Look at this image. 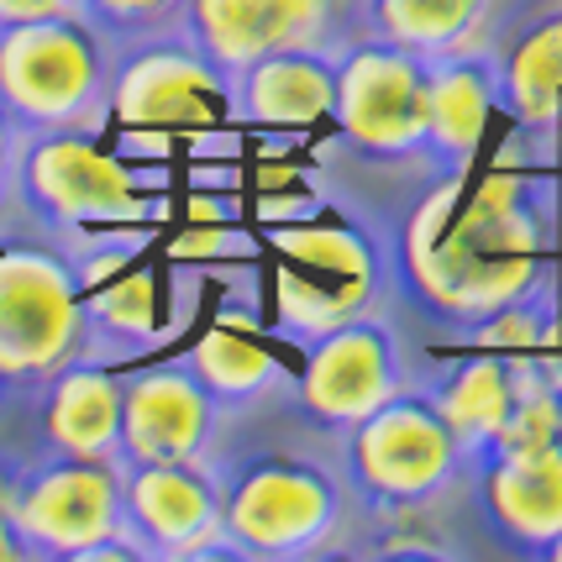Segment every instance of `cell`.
Listing matches in <instances>:
<instances>
[{"label":"cell","mask_w":562,"mask_h":562,"mask_svg":"<svg viewBox=\"0 0 562 562\" xmlns=\"http://www.w3.org/2000/svg\"><path fill=\"white\" fill-rule=\"evenodd\" d=\"M37 16H85V0H0V26Z\"/></svg>","instance_id":"26"},{"label":"cell","mask_w":562,"mask_h":562,"mask_svg":"<svg viewBox=\"0 0 562 562\" xmlns=\"http://www.w3.org/2000/svg\"><path fill=\"white\" fill-rule=\"evenodd\" d=\"M526 358L531 352H499V347H484V358H458L447 363L437 379L416 384L437 416L447 420V431L458 441L468 468H479L490 458L499 426L510 416L515 394H520V379H526Z\"/></svg>","instance_id":"16"},{"label":"cell","mask_w":562,"mask_h":562,"mask_svg":"<svg viewBox=\"0 0 562 562\" xmlns=\"http://www.w3.org/2000/svg\"><path fill=\"white\" fill-rule=\"evenodd\" d=\"M43 437L48 452L116 463L122 447V379L111 368L74 358L43 379Z\"/></svg>","instance_id":"19"},{"label":"cell","mask_w":562,"mask_h":562,"mask_svg":"<svg viewBox=\"0 0 562 562\" xmlns=\"http://www.w3.org/2000/svg\"><path fill=\"white\" fill-rule=\"evenodd\" d=\"M331 122L352 153L384 169L426 164V53L352 37L337 53ZM431 169V164H426Z\"/></svg>","instance_id":"8"},{"label":"cell","mask_w":562,"mask_h":562,"mask_svg":"<svg viewBox=\"0 0 562 562\" xmlns=\"http://www.w3.org/2000/svg\"><path fill=\"white\" fill-rule=\"evenodd\" d=\"M405 384H411V368H405V347L394 337V326L379 311H363L321 331L316 342H305L300 411L326 431H347Z\"/></svg>","instance_id":"11"},{"label":"cell","mask_w":562,"mask_h":562,"mask_svg":"<svg viewBox=\"0 0 562 562\" xmlns=\"http://www.w3.org/2000/svg\"><path fill=\"white\" fill-rule=\"evenodd\" d=\"M85 290V352L79 358H116V352H137L158 337V279L147 269H111L105 279L79 284Z\"/></svg>","instance_id":"22"},{"label":"cell","mask_w":562,"mask_h":562,"mask_svg":"<svg viewBox=\"0 0 562 562\" xmlns=\"http://www.w3.org/2000/svg\"><path fill=\"white\" fill-rule=\"evenodd\" d=\"M558 441H562V363H558Z\"/></svg>","instance_id":"29"},{"label":"cell","mask_w":562,"mask_h":562,"mask_svg":"<svg viewBox=\"0 0 562 562\" xmlns=\"http://www.w3.org/2000/svg\"><path fill=\"white\" fill-rule=\"evenodd\" d=\"M494 0H352V22L363 37L411 53L479 48V32Z\"/></svg>","instance_id":"21"},{"label":"cell","mask_w":562,"mask_h":562,"mask_svg":"<svg viewBox=\"0 0 562 562\" xmlns=\"http://www.w3.org/2000/svg\"><path fill=\"white\" fill-rule=\"evenodd\" d=\"M211 473L221 490V537L232 558H305L342 520L337 479L311 458L247 452Z\"/></svg>","instance_id":"3"},{"label":"cell","mask_w":562,"mask_h":562,"mask_svg":"<svg viewBox=\"0 0 562 562\" xmlns=\"http://www.w3.org/2000/svg\"><path fill=\"white\" fill-rule=\"evenodd\" d=\"M190 368L200 373V384L216 394V405H252L273 384H284L279 358H269L263 347L237 337V331H205L190 352Z\"/></svg>","instance_id":"23"},{"label":"cell","mask_w":562,"mask_h":562,"mask_svg":"<svg viewBox=\"0 0 562 562\" xmlns=\"http://www.w3.org/2000/svg\"><path fill=\"white\" fill-rule=\"evenodd\" d=\"M143 173L95 147V132H26L16 137L11 195L48 226H122L153 216Z\"/></svg>","instance_id":"7"},{"label":"cell","mask_w":562,"mask_h":562,"mask_svg":"<svg viewBox=\"0 0 562 562\" xmlns=\"http://www.w3.org/2000/svg\"><path fill=\"white\" fill-rule=\"evenodd\" d=\"M342 0H184L179 32L195 43L226 79L279 48H347Z\"/></svg>","instance_id":"13"},{"label":"cell","mask_w":562,"mask_h":562,"mask_svg":"<svg viewBox=\"0 0 562 562\" xmlns=\"http://www.w3.org/2000/svg\"><path fill=\"white\" fill-rule=\"evenodd\" d=\"M347 479L373 510H420L468 473L458 441L437 416V405L405 384L379 411L347 426Z\"/></svg>","instance_id":"5"},{"label":"cell","mask_w":562,"mask_h":562,"mask_svg":"<svg viewBox=\"0 0 562 562\" xmlns=\"http://www.w3.org/2000/svg\"><path fill=\"white\" fill-rule=\"evenodd\" d=\"M273 294L279 331L290 342H316L321 331L379 311L390 294V269L373 237L342 221H300L273 232Z\"/></svg>","instance_id":"4"},{"label":"cell","mask_w":562,"mask_h":562,"mask_svg":"<svg viewBox=\"0 0 562 562\" xmlns=\"http://www.w3.org/2000/svg\"><path fill=\"white\" fill-rule=\"evenodd\" d=\"M85 352V290L69 258L0 252V384H43Z\"/></svg>","instance_id":"9"},{"label":"cell","mask_w":562,"mask_h":562,"mask_svg":"<svg viewBox=\"0 0 562 562\" xmlns=\"http://www.w3.org/2000/svg\"><path fill=\"white\" fill-rule=\"evenodd\" d=\"M216 394L190 358L137 368L122 379V447L116 463H200L216 437Z\"/></svg>","instance_id":"14"},{"label":"cell","mask_w":562,"mask_h":562,"mask_svg":"<svg viewBox=\"0 0 562 562\" xmlns=\"http://www.w3.org/2000/svg\"><path fill=\"white\" fill-rule=\"evenodd\" d=\"M11 169H16V132L0 122V200L11 195Z\"/></svg>","instance_id":"28"},{"label":"cell","mask_w":562,"mask_h":562,"mask_svg":"<svg viewBox=\"0 0 562 562\" xmlns=\"http://www.w3.org/2000/svg\"><path fill=\"white\" fill-rule=\"evenodd\" d=\"M337 53L331 48H279V53L252 58V64H243V69L226 79L232 111L252 126H305V122L331 116Z\"/></svg>","instance_id":"18"},{"label":"cell","mask_w":562,"mask_h":562,"mask_svg":"<svg viewBox=\"0 0 562 562\" xmlns=\"http://www.w3.org/2000/svg\"><path fill=\"white\" fill-rule=\"evenodd\" d=\"M420 179V195L373 243L390 290L447 342H468L494 311L558 273L552 169L494 164L479 179L468 169H426Z\"/></svg>","instance_id":"1"},{"label":"cell","mask_w":562,"mask_h":562,"mask_svg":"<svg viewBox=\"0 0 562 562\" xmlns=\"http://www.w3.org/2000/svg\"><path fill=\"white\" fill-rule=\"evenodd\" d=\"M342 5H347V16H352V0H342Z\"/></svg>","instance_id":"31"},{"label":"cell","mask_w":562,"mask_h":562,"mask_svg":"<svg viewBox=\"0 0 562 562\" xmlns=\"http://www.w3.org/2000/svg\"><path fill=\"white\" fill-rule=\"evenodd\" d=\"M5 494H11V484H0V562H16V558H26V552H22L16 526H11V505H5Z\"/></svg>","instance_id":"27"},{"label":"cell","mask_w":562,"mask_h":562,"mask_svg":"<svg viewBox=\"0 0 562 562\" xmlns=\"http://www.w3.org/2000/svg\"><path fill=\"white\" fill-rule=\"evenodd\" d=\"M473 347H499V352H541L558 342V279H541L531 290L494 311L473 337Z\"/></svg>","instance_id":"24"},{"label":"cell","mask_w":562,"mask_h":562,"mask_svg":"<svg viewBox=\"0 0 562 562\" xmlns=\"http://www.w3.org/2000/svg\"><path fill=\"white\" fill-rule=\"evenodd\" d=\"M547 558H552V562H562V537L552 541V547H547Z\"/></svg>","instance_id":"30"},{"label":"cell","mask_w":562,"mask_h":562,"mask_svg":"<svg viewBox=\"0 0 562 562\" xmlns=\"http://www.w3.org/2000/svg\"><path fill=\"white\" fill-rule=\"evenodd\" d=\"M122 537L137 558H232L211 463H126Z\"/></svg>","instance_id":"12"},{"label":"cell","mask_w":562,"mask_h":562,"mask_svg":"<svg viewBox=\"0 0 562 562\" xmlns=\"http://www.w3.org/2000/svg\"><path fill=\"white\" fill-rule=\"evenodd\" d=\"M468 473L479 479L473 494L494 541L515 558H547V547L562 537V441L515 458H490Z\"/></svg>","instance_id":"15"},{"label":"cell","mask_w":562,"mask_h":562,"mask_svg":"<svg viewBox=\"0 0 562 562\" xmlns=\"http://www.w3.org/2000/svg\"><path fill=\"white\" fill-rule=\"evenodd\" d=\"M179 5L184 0H85V16L111 43H126V37H147V32L173 26L179 22Z\"/></svg>","instance_id":"25"},{"label":"cell","mask_w":562,"mask_h":562,"mask_svg":"<svg viewBox=\"0 0 562 562\" xmlns=\"http://www.w3.org/2000/svg\"><path fill=\"white\" fill-rule=\"evenodd\" d=\"M494 105L515 126H547L562 111V5L541 11L515 32L499 53H490Z\"/></svg>","instance_id":"20"},{"label":"cell","mask_w":562,"mask_h":562,"mask_svg":"<svg viewBox=\"0 0 562 562\" xmlns=\"http://www.w3.org/2000/svg\"><path fill=\"white\" fill-rule=\"evenodd\" d=\"M226 105V74L179 26L111 43V116L132 132L211 126Z\"/></svg>","instance_id":"10"},{"label":"cell","mask_w":562,"mask_h":562,"mask_svg":"<svg viewBox=\"0 0 562 562\" xmlns=\"http://www.w3.org/2000/svg\"><path fill=\"white\" fill-rule=\"evenodd\" d=\"M5 505L26 558H137L122 537V463L53 452L11 479Z\"/></svg>","instance_id":"6"},{"label":"cell","mask_w":562,"mask_h":562,"mask_svg":"<svg viewBox=\"0 0 562 562\" xmlns=\"http://www.w3.org/2000/svg\"><path fill=\"white\" fill-rule=\"evenodd\" d=\"M0 122L26 132H100L111 122V37L90 16L0 26Z\"/></svg>","instance_id":"2"},{"label":"cell","mask_w":562,"mask_h":562,"mask_svg":"<svg viewBox=\"0 0 562 562\" xmlns=\"http://www.w3.org/2000/svg\"><path fill=\"white\" fill-rule=\"evenodd\" d=\"M494 111V69L484 48L426 53V164L473 169Z\"/></svg>","instance_id":"17"}]
</instances>
